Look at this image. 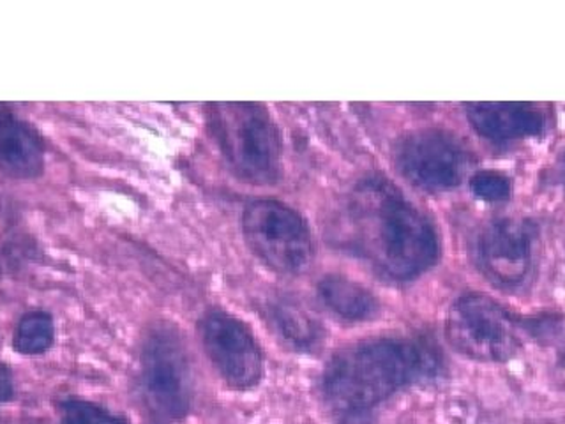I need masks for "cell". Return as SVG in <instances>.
Wrapping results in <instances>:
<instances>
[{"instance_id": "cell-18", "label": "cell", "mask_w": 565, "mask_h": 424, "mask_svg": "<svg viewBox=\"0 0 565 424\" xmlns=\"http://www.w3.org/2000/svg\"><path fill=\"white\" fill-rule=\"evenodd\" d=\"M350 424H362V423H350Z\"/></svg>"}, {"instance_id": "cell-2", "label": "cell", "mask_w": 565, "mask_h": 424, "mask_svg": "<svg viewBox=\"0 0 565 424\" xmlns=\"http://www.w3.org/2000/svg\"><path fill=\"white\" fill-rule=\"evenodd\" d=\"M437 370V352L423 341H367L329 362L323 391L338 411L358 414Z\"/></svg>"}, {"instance_id": "cell-16", "label": "cell", "mask_w": 565, "mask_h": 424, "mask_svg": "<svg viewBox=\"0 0 565 424\" xmlns=\"http://www.w3.org/2000/svg\"><path fill=\"white\" fill-rule=\"evenodd\" d=\"M470 186L479 199L490 200V202L508 199L511 193V181L499 172L476 173Z\"/></svg>"}, {"instance_id": "cell-13", "label": "cell", "mask_w": 565, "mask_h": 424, "mask_svg": "<svg viewBox=\"0 0 565 424\" xmlns=\"http://www.w3.org/2000/svg\"><path fill=\"white\" fill-rule=\"evenodd\" d=\"M270 315L279 335L296 349L313 350L322 341L320 324L294 300H279L273 306Z\"/></svg>"}, {"instance_id": "cell-9", "label": "cell", "mask_w": 565, "mask_h": 424, "mask_svg": "<svg viewBox=\"0 0 565 424\" xmlns=\"http://www.w3.org/2000/svg\"><path fill=\"white\" fill-rule=\"evenodd\" d=\"M534 226L529 221L505 218L482 230L477 241V261L488 278L499 285H518L530 269Z\"/></svg>"}, {"instance_id": "cell-14", "label": "cell", "mask_w": 565, "mask_h": 424, "mask_svg": "<svg viewBox=\"0 0 565 424\" xmlns=\"http://www.w3.org/2000/svg\"><path fill=\"white\" fill-rule=\"evenodd\" d=\"M53 341V318L44 311L25 315L14 332V350L35 356L50 349Z\"/></svg>"}, {"instance_id": "cell-15", "label": "cell", "mask_w": 565, "mask_h": 424, "mask_svg": "<svg viewBox=\"0 0 565 424\" xmlns=\"http://www.w3.org/2000/svg\"><path fill=\"white\" fill-rule=\"evenodd\" d=\"M62 424H128L119 415L84 400L62 403Z\"/></svg>"}, {"instance_id": "cell-10", "label": "cell", "mask_w": 565, "mask_h": 424, "mask_svg": "<svg viewBox=\"0 0 565 424\" xmlns=\"http://www.w3.org/2000/svg\"><path fill=\"white\" fill-rule=\"evenodd\" d=\"M468 119L477 132L494 141L534 137L544 129V115L530 103H470Z\"/></svg>"}, {"instance_id": "cell-17", "label": "cell", "mask_w": 565, "mask_h": 424, "mask_svg": "<svg viewBox=\"0 0 565 424\" xmlns=\"http://www.w3.org/2000/svg\"><path fill=\"white\" fill-rule=\"evenodd\" d=\"M13 396V380L8 367H0V402H8Z\"/></svg>"}, {"instance_id": "cell-3", "label": "cell", "mask_w": 565, "mask_h": 424, "mask_svg": "<svg viewBox=\"0 0 565 424\" xmlns=\"http://www.w3.org/2000/svg\"><path fill=\"white\" fill-rule=\"evenodd\" d=\"M209 124L230 167L255 184L273 182L279 172V135L270 115L256 103L209 105Z\"/></svg>"}, {"instance_id": "cell-6", "label": "cell", "mask_w": 565, "mask_h": 424, "mask_svg": "<svg viewBox=\"0 0 565 424\" xmlns=\"http://www.w3.org/2000/svg\"><path fill=\"white\" fill-rule=\"evenodd\" d=\"M141 394L152 414L179 420L190 411L193 384L184 344L172 329L152 332L141 353Z\"/></svg>"}, {"instance_id": "cell-4", "label": "cell", "mask_w": 565, "mask_h": 424, "mask_svg": "<svg viewBox=\"0 0 565 424\" xmlns=\"http://www.w3.org/2000/svg\"><path fill=\"white\" fill-rule=\"evenodd\" d=\"M247 244L265 265L282 274H297L313 261V237L306 221L285 203L255 200L244 209Z\"/></svg>"}, {"instance_id": "cell-5", "label": "cell", "mask_w": 565, "mask_h": 424, "mask_svg": "<svg viewBox=\"0 0 565 424\" xmlns=\"http://www.w3.org/2000/svg\"><path fill=\"white\" fill-rule=\"evenodd\" d=\"M446 331L458 352L477 361H508L521 349L514 320L502 306L481 294L456 300L447 315Z\"/></svg>"}, {"instance_id": "cell-12", "label": "cell", "mask_w": 565, "mask_h": 424, "mask_svg": "<svg viewBox=\"0 0 565 424\" xmlns=\"http://www.w3.org/2000/svg\"><path fill=\"white\" fill-rule=\"evenodd\" d=\"M318 296L338 317L361 322L376 314V300L371 292L343 276H327L318 285Z\"/></svg>"}, {"instance_id": "cell-19", "label": "cell", "mask_w": 565, "mask_h": 424, "mask_svg": "<svg viewBox=\"0 0 565 424\" xmlns=\"http://www.w3.org/2000/svg\"><path fill=\"white\" fill-rule=\"evenodd\" d=\"M564 173H565V165H564Z\"/></svg>"}, {"instance_id": "cell-11", "label": "cell", "mask_w": 565, "mask_h": 424, "mask_svg": "<svg viewBox=\"0 0 565 424\" xmlns=\"http://www.w3.org/2000/svg\"><path fill=\"white\" fill-rule=\"evenodd\" d=\"M44 165L43 144L26 124L0 110V172L18 179L40 176Z\"/></svg>"}, {"instance_id": "cell-1", "label": "cell", "mask_w": 565, "mask_h": 424, "mask_svg": "<svg viewBox=\"0 0 565 424\" xmlns=\"http://www.w3.org/2000/svg\"><path fill=\"white\" fill-rule=\"evenodd\" d=\"M343 230L353 252L387 278H414L437 261L431 223L384 179L353 188L344 203Z\"/></svg>"}, {"instance_id": "cell-7", "label": "cell", "mask_w": 565, "mask_h": 424, "mask_svg": "<svg viewBox=\"0 0 565 424\" xmlns=\"http://www.w3.org/2000/svg\"><path fill=\"white\" fill-rule=\"evenodd\" d=\"M396 165L415 186L444 191L461 182L467 172L468 155L447 132L428 129L412 132L397 144Z\"/></svg>"}, {"instance_id": "cell-8", "label": "cell", "mask_w": 565, "mask_h": 424, "mask_svg": "<svg viewBox=\"0 0 565 424\" xmlns=\"http://www.w3.org/2000/svg\"><path fill=\"white\" fill-rule=\"evenodd\" d=\"M200 332L209 359L232 388H253L260 380V347L237 318L214 311L203 318Z\"/></svg>"}]
</instances>
